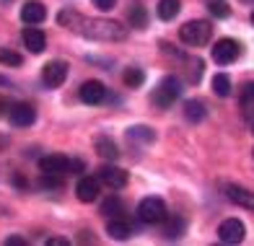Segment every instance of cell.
<instances>
[{"instance_id":"obj_8","label":"cell","mask_w":254,"mask_h":246,"mask_svg":"<svg viewBox=\"0 0 254 246\" xmlns=\"http://www.w3.org/2000/svg\"><path fill=\"white\" fill-rule=\"evenodd\" d=\"M21 42H24V47L31 55H42L44 47H47V37H44V31L34 29V26H26L24 31H21Z\"/></svg>"},{"instance_id":"obj_12","label":"cell","mask_w":254,"mask_h":246,"mask_svg":"<svg viewBox=\"0 0 254 246\" xmlns=\"http://www.w3.org/2000/svg\"><path fill=\"white\" fill-rule=\"evenodd\" d=\"M78 93H80V101L83 104H101L107 99V88H104L101 80H86Z\"/></svg>"},{"instance_id":"obj_22","label":"cell","mask_w":254,"mask_h":246,"mask_svg":"<svg viewBox=\"0 0 254 246\" xmlns=\"http://www.w3.org/2000/svg\"><path fill=\"white\" fill-rule=\"evenodd\" d=\"M213 91H215V96H221V99L231 96V78L226 73H218L213 78Z\"/></svg>"},{"instance_id":"obj_18","label":"cell","mask_w":254,"mask_h":246,"mask_svg":"<svg viewBox=\"0 0 254 246\" xmlns=\"http://www.w3.org/2000/svg\"><path fill=\"white\" fill-rule=\"evenodd\" d=\"M205 104L197 101V99H190V101H184V117H187L190 122H202L205 120Z\"/></svg>"},{"instance_id":"obj_14","label":"cell","mask_w":254,"mask_h":246,"mask_svg":"<svg viewBox=\"0 0 254 246\" xmlns=\"http://www.w3.org/2000/svg\"><path fill=\"white\" fill-rule=\"evenodd\" d=\"M75 194L80 202H94L99 197V179L94 177H80V182L75 184Z\"/></svg>"},{"instance_id":"obj_19","label":"cell","mask_w":254,"mask_h":246,"mask_svg":"<svg viewBox=\"0 0 254 246\" xmlns=\"http://www.w3.org/2000/svg\"><path fill=\"white\" fill-rule=\"evenodd\" d=\"M96 150H99V156H101V158H109V161H117V158H120L117 145H114L107 135H101V137L96 140Z\"/></svg>"},{"instance_id":"obj_24","label":"cell","mask_w":254,"mask_h":246,"mask_svg":"<svg viewBox=\"0 0 254 246\" xmlns=\"http://www.w3.org/2000/svg\"><path fill=\"white\" fill-rule=\"evenodd\" d=\"M252 96H254L252 86H244V91H241V114H244L249 127H252Z\"/></svg>"},{"instance_id":"obj_9","label":"cell","mask_w":254,"mask_h":246,"mask_svg":"<svg viewBox=\"0 0 254 246\" xmlns=\"http://www.w3.org/2000/svg\"><path fill=\"white\" fill-rule=\"evenodd\" d=\"M99 182H104L112 189H125L127 186V171L120 166H101L99 169Z\"/></svg>"},{"instance_id":"obj_23","label":"cell","mask_w":254,"mask_h":246,"mask_svg":"<svg viewBox=\"0 0 254 246\" xmlns=\"http://www.w3.org/2000/svg\"><path fill=\"white\" fill-rule=\"evenodd\" d=\"M21 62H24V57H21L18 52L8 50V47H0V65H5V67H18Z\"/></svg>"},{"instance_id":"obj_15","label":"cell","mask_w":254,"mask_h":246,"mask_svg":"<svg viewBox=\"0 0 254 246\" xmlns=\"http://www.w3.org/2000/svg\"><path fill=\"white\" fill-rule=\"evenodd\" d=\"M226 194H228V200H231V202H236V205H241V207H247V210H252V207H254L252 192H249V189H244V186L228 184V186H226Z\"/></svg>"},{"instance_id":"obj_10","label":"cell","mask_w":254,"mask_h":246,"mask_svg":"<svg viewBox=\"0 0 254 246\" xmlns=\"http://www.w3.org/2000/svg\"><path fill=\"white\" fill-rule=\"evenodd\" d=\"M39 169L42 174H57V177H65L67 171H70V158L65 156H42L39 158Z\"/></svg>"},{"instance_id":"obj_17","label":"cell","mask_w":254,"mask_h":246,"mask_svg":"<svg viewBox=\"0 0 254 246\" xmlns=\"http://www.w3.org/2000/svg\"><path fill=\"white\" fill-rule=\"evenodd\" d=\"M179 10H182L179 0H158V5H156V13L161 21H174L179 16Z\"/></svg>"},{"instance_id":"obj_11","label":"cell","mask_w":254,"mask_h":246,"mask_svg":"<svg viewBox=\"0 0 254 246\" xmlns=\"http://www.w3.org/2000/svg\"><path fill=\"white\" fill-rule=\"evenodd\" d=\"M47 18V8H44L39 0H26L24 8H21V21L26 23V26H37Z\"/></svg>"},{"instance_id":"obj_3","label":"cell","mask_w":254,"mask_h":246,"mask_svg":"<svg viewBox=\"0 0 254 246\" xmlns=\"http://www.w3.org/2000/svg\"><path fill=\"white\" fill-rule=\"evenodd\" d=\"M213 37V26L207 21H187L179 29V39L187 47H205Z\"/></svg>"},{"instance_id":"obj_35","label":"cell","mask_w":254,"mask_h":246,"mask_svg":"<svg viewBox=\"0 0 254 246\" xmlns=\"http://www.w3.org/2000/svg\"><path fill=\"white\" fill-rule=\"evenodd\" d=\"M0 215H8V210H5L3 205H0Z\"/></svg>"},{"instance_id":"obj_33","label":"cell","mask_w":254,"mask_h":246,"mask_svg":"<svg viewBox=\"0 0 254 246\" xmlns=\"http://www.w3.org/2000/svg\"><path fill=\"white\" fill-rule=\"evenodd\" d=\"M13 184H16V186H21V189H26V186H29V182H26L24 177H21V174H13Z\"/></svg>"},{"instance_id":"obj_31","label":"cell","mask_w":254,"mask_h":246,"mask_svg":"<svg viewBox=\"0 0 254 246\" xmlns=\"http://www.w3.org/2000/svg\"><path fill=\"white\" fill-rule=\"evenodd\" d=\"M114 3H117V0H94V5H96L99 10H112Z\"/></svg>"},{"instance_id":"obj_28","label":"cell","mask_w":254,"mask_h":246,"mask_svg":"<svg viewBox=\"0 0 254 246\" xmlns=\"http://www.w3.org/2000/svg\"><path fill=\"white\" fill-rule=\"evenodd\" d=\"M210 13L215 18H228L231 16V8L223 3V0H213V3H210Z\"/></svg>"},{"instance_id":"obj_4","label":"cell","mask_w":254,"mask_h":246,"mask_svg":"<svg viewBox=\"0 0 254 246\" xmlns=\"http://www.w3.org/2000/svg\"><path fill=\"white\" fill-rule=\"evenodd\" d=\"M137 218H140L145 226L164 223V218H169L166 202L161 200V197H145V200H140V205H137Z\"/></svg>"},{"instance_id":"obj_6","label":"cell","mask_w":254,"mask_h":246,"mask_svg":"<svg viewBox=\"0 0 254 246\" xmlns=\"http://www.w3.org/2000/svg\"><path fill=\"white\" fill-rule=\"evenodd\" d=\"M65 78H67V65L63 60H52L42 70V80L47 88H60L65 83Z\"/></svg>"},{"instance_id":"obj_25","label":"cell","mask_w":254,"mask_h":246,"mask_svg":"<svg viewBox=\"0 0 254 246\" xmlns=\"http://www.w3.org/2000/svg\"><path fill=\"white\" fill-rule=\"evenodd\" d=\"M182 231H184V220L182 218H171V220H166V226H164V236L166 239H179Z\"/></svg>"},{"instance_id":"obj_21","label":"cell","mask_w":254,"mask_h":246,"mask_svg":"<svg viewBox=\"0 0 254 246\" xmlns=\"http://www.w3.org/2000/svg\"><path fill=\"white\" fill-rule=\"evenodd\" d=\"M122 80H125L127 88H140V86L145 83V73H143L140 67H127L125 75H122Z\"/></svg>"},{"instance_id":"obj_7","label":"cell","mask_w":254,"mask_h":246,"mask_svg":"<svg viewBox=\"0 0 254 246\" xmlns=\"http://www.w3.org/2000/svg\"><path fill=\"white\" fill-rule=\"evenodd\" d=\"M218 239H221V244H241L244 241V223L239 218L223 220L221 228H218Z\"/></svg>"},{"instance_id":"obj_5","label":"cell","mask_w":254,"mask_h":246,"mask_svg":"<svg viewBox=\"0 0 254 246\" xmlns=\"http://www.w3.org/2000/svg\"><path fill=\"white\" fill-rule=\"evenodd\" d=\"M210 55H213V60H215L218 65H231V62L239 57V42H236V39H228V37L218 39V42L213 44Z\"/></svg>"},{"instance_id":"obj_1","label":"cell","mask_w":254,"mask_h":246,"mask_svg":"<svg viewBox=\"0 0 254 246\" xmlns=\"http://www.w3.org/2000/svg\"><path fill=\"white\" fill-rule=\"evenodd\" d=\"M60 23H65L67 29H73L78 34H83L86 39H96V42H122L127 37V29L120 26L117 21H107V18H83L78 13H60Z\"/></svg>"},{"instance_id":"obj_26","label":"cell","mask_w":254,"mask_h":246,"mask_svg":"<svg viewBox=\"0 0 254 246\" xmlns=\"http://www.w3.org/2000/svg\"><path fill=\"white\" fill-rule=\"evenodd\" d=\"M130 23H132L135 29H145L148 26V13H145L143 5H137V8L130 10Z\"/></svg>"},{"instance_id":"obj_32","label":"cell","mask_w":254,"mask_h":246,"mask_svg":"<svg viewBox=\"0 0 254 246\" xmlns=\"http://www.w3.org/2000/svg\"><path fill=\"white\" fill-rule=\"evenodd\" d=\"M5 244H8V246H26V241H24V239H18V236H8Z\"/></svg>"},{"instance_id":"obj_34","label":"cell","mask_w":254,"mask_h":246,"mask_svg":"<svg viewBox=\"0 0 254 246\" xmlns=\"http://www.w3.org/2000/svg\"><path fill=\"white\" fill-rule=\"evenodd\" d=\"M47 246H67V241H65V239H50Z\"/></svg>"},{"instance_id":"obj_13","label":"cell","mask_w":254,"mask_h":246,"mask_svg":"<svg viewBox=\"0 0 254 246\" xmlns=\"http://www.w3.org/2000/svg\"><path fill=\"white\" fill-rule=\"evenodd\" d=\"M34 120H37V109L31 104H16V107H10V122L16 127H29V124H34Z\"/></svg>"},{"instance_id":"obj_2","label":"cell","mask_w":254,"mask_h":246,"mask_svg":"<svg viewBox=\"0 0 254 246\" xmlns=\"http://www.w3.org/2000/svg\"><path fill=\"white\" fill-rule=\"evenodd\" d=\"M182 96V80L177 75H166L158 80V86L153 88V104L158 109L174 107V101Z\"/></svg>"},{"instance_id":"obj_27","label":"cell","mask_w":254,"mask_h":246,"mask_svg":"<svg viewBox=\"0 0 254 246\" xmlns=\"http://www.w3.org/2000/svg\"><path fill=\"white\" fill-rule=\"evenodd\" d=\"M120 210H122L120 197H109V200H104V205H101V213H104V215H114V218H117Z\"/></svg>"},{"instance_id":"obj_16","label":"cell","mask_w":254,"mask_h":246,"mask_svg":"<svg viewBox=\"0 0 254 246\" xmlns=\"http://www.w3.org/2000/svg\"><path fill=\"white\" fill-rule=\"evenodd\" d=\"M107 233L112 239H117V241H127L132 236V226L127 223V220H122V218H114V220H109V226H107Z\"/></svg>"},{"instance_id":"obj_30","label":"cell","mask_w":254,"mask_h":246,"mask_svg":"<svg viewBox=\"0 0 254 246\" xmlns=\"http://www.w3.org/2000/svg\"><path fill=\"white\" fill-rule=\"evenodd\" d=\"M190 83H197V80L202 78V60H194V62H190Z\"/></svg>"},{"instance_id":"obj_20","label":"cell","mask_w":254,"mask_h":246,"mask_svg":"<svg viewBox=\"0 0 254 246\" xmlns=\"http://www.w3.org/2000/svg\"><path fill=\"white\" fill-rule=\"evenodd\" d=\"M127 137L137 140V143H153L156 132L151 130V127H145V124H135V127H130V130H127Z\"/></svg>"},{"instance_id":"obj_29","label":"cell","mask_w":254,"mask_h":246,"mask_svg":"<svg viewBox=\"0 0 254 246\" xmlns=\"http://www.w3.org/2000/svg\"><path fill=\"white\" fill-rule=\"evenodd\" d=\"M39 184L44 186V189H60V186H63V177H57V174H44Z\"/></svg>"}]
</instances>
